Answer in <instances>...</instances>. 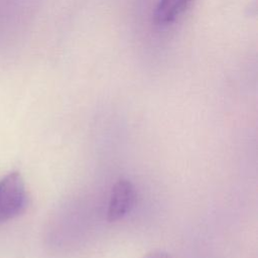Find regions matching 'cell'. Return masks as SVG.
Instances as JSON below:
<instances>
[{
	"instance_id": "1",
	"label": "cell",
	"mask_w": 258,
	"mask_h": 258,
	"mask_svg": "<svg viewBox=\"0 0 258 258\" xmlns=\"http://www.w3.org/2000/svg\"><path fill=\"white\" fill-rule=\"evenodd\" d=\"M27 205L24 180L18 171L8 173L0 180V223L21 215Z\"/></svg>"
},
{
	"instance_id": "2",
	"label": "cell",
	"mask_w": 258,
	"mask_h": 258,
	"mask_svg": "<svg viewBox=\"0 0 258 258\" xmlns=\"http://www.w3.org/2000/svg\"><path fill=\"white\" fill-rule=\"evenodd\" d=\"M134 202V185L130 180L120 178L111 190L107 209V220L109 222H116L123 219L133 208Z\"/></svg>"
},
{
	"instance_id": "3",
	"label": "cell",
	"mask_w": 258,
	"mask_h": 258,
	"mask_svg": "<svg viewBox=\"0 0 258 258\" xmlns=\"http://www.w3.org/2000/svg\"><path fill=\"white\" fill-rule=\"evenodd\" d=\"M194 0H159L154 11L155 22L168 25L174 22L192 3Z\"/></svg>"
},
{
	"instance_id": "4",
	"label": "cell",
	"mask_w": 258,
	"mask_h": 258,
	"mask_svg": "<svg viewBox=\"0 0 258 258\" xmlns=\"http://www.w3.org/2000/svg\"><path fill=\"white\" fill-rule=\"evenodd\" d=\"M141 258H174V257L167 252H164L161 250H155V251H151V252L145 254Z\"/></svg>"
}]
</instances>
